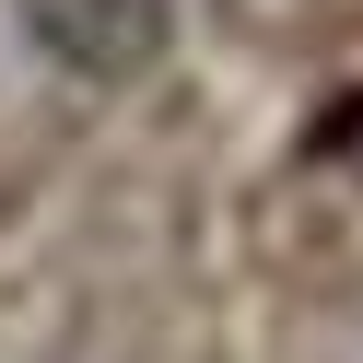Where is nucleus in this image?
I'll return each instance as SVG.
<instances>
[{"label": "nucleus", "instance_id": "nucleus-1", "mask_svg": "<svg viewBox=\"0 0 363 363\" xmlns=\"http://www.w3.org/2000/svg\"><path fill=\"white\" fill-rule=\"evenodd\" d=\"M12 24H24V48L48 59V71H71V82H141V71H164V48H176V0H12Z\"/></svg>", "mask_w": 363, "mask_h": 363}]
</instances>
